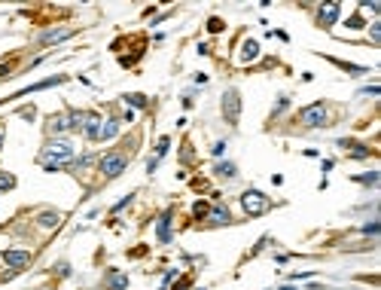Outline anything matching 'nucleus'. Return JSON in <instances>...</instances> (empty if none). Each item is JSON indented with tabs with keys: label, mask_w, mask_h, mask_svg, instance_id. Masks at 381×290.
<instances>
[{
	"label": "nucleus",
	"mask_w": 381,
	"mask_h": 290,
	"mask_svg": "<svg viewBox=\"0 0 381 290\" xmlns=\"http://www.w3.org/2000/svg\"><path fill=\"white\" fill-rule=\"evenodd\" d=\"M241 208H244L247 217H259V214H265V211L272 208V202L265 199L259 190H244L241 193Z\"/></svg>",
	"instance_id": "nucleus-3"
},
{
	"label": "nucleus",
	"mask_w": 381,
	"mask_h": 290,
	"mask_svg": "<svg viewBox=\"0 0 381 290\" xmlns=\"http://www.w3.org/2000/svg\"><path fill=\"white\" fill-rule=\"evenodd\" d=\"M220 177H235L238 174V168H235V162H217V168H214Z\"/></svg>",
	"instance_id": "nucleus-21"
},
{
	"label": "nucleus",
	"mask_w": 381,
	"mask_h": 290,
	"mask_svg": "<svg viewBox=\"0 0 381 290\" xmlns=\"http://www.w3.org/2000/svg\"><path fill=\"white\" fill-rule=\"evenodd\" d=\"M363 232H366V235H378V223H369V226H363Z\"/></svg>",
	"instance_id": "nucleus-30"
},
{
	"label": "nucleus",
	"mask_w": 381,
	"mask_h": 290,
	"mask_svg": "<svg viewBox=\"0 0 381 290\" xmlns=\"http://www.w3.org/2000/svg\"><path fill=\"white\" fill-rule=\"evenodd\" d=\"M171 223H174V211H165V214L159 217V223H156V238H159L162 244L171 241Z\"/></svg>",
	"instance_id": "nucleus-9"
},
{
	"label": "nucleus",
	"mask_w": 381,
	"mask_h": 290,
	"mask_svg": "<svg viewBox=\"0 0 381 290\" xmlns=\"http://www.w3.org/2000/svg\"><path fill=\"white\" fill-rule=\"evenodd\" d=\"M369 34H372V43H378V40H381V25L372 22V25H369Z\"/></svg>",
	"instance_id": "nucleus-27"
},
{
	"label": "nucleus",
	"mask_w": 381,
	"mask_h": 290,
	"mask_svg": "<svg viewBox=\"0 0 381 290\" xmlns=\"http://www.w3.org/2000/svg\"><path fill=\"white\" fill-rule=\"evenodd\" d=\"M37 223L46 226V229H52V226L61 223V214H58V211H40V214H37Z\"/></svg>",
	"instance_id": "nucleus-16"
},
{
	"label": "nucleus",
	"mask_w": 381,
	"mask_h": 290,
	"mask_svg": "<svg viewBox=\"0 0 381 290\" xmlns=\"http://www.w3.org/2000/svg\"><path fill=\"white\" fill-rule=\"evenodd\" d=\"M73 143L67 140V137H52V140H46L43 143V150H40V156H37V162H40L46 171H58V168H64L70 159H73Z\"/></svg>",
	"instance_id": "nucleus-1"
},
{
	"label": "nucleus",
	"mask_w": 381,
	"mask_h": 290,
	"mask_svg": "<svg viewBox=\"0 0 381 290\" xmlns=\"http://www.w3.org/2000/svg\"><path fill=\"white\" fill-rule=\"evenodd\" d=\"M174 290H189V278H183V281H177V284H174Z\"/></svg>",
	"instance_id": "nucleus-31"
},
{
	"label": "nucleus",
	"mask_w": 381,
	"mask_h": 290,
	"mask_svg": "<svg viewBox=\"0 0 381 290\" xmlns=\"http://www.w3.org/2000/svg\"><path fill=\"white\" fill-rule=\"evenodd\" d=\"M208 220H211L214 226H226V223H232V211H229L226 205H214V208L208 211Z\"/></svg>",
	"instance_id": "nucleus-11"
},
{
	"label": "nucleus",
	"mask_w": 381,
	"mask_h": 290,
	"mask_svg": "<svg viewBox=\"0 0 381 290\" xmlns=\"http://www.w3.org/2000/svg\"><path fill=\"white\" fill-rule=\"evenodd\" d=\"M326 61H332L335 67H341V70H348L351 77H360V74H366L369 67H363V64H351V61H341V58H326Z\"/></svg>",
	"instance_id": "nucleus-17"
},
{
	"label": "nucleus",
	"mask_w": 381,
	"mask_h": 290,
	"mask_svg": "<svg viewBox=\"0 0 381 290\" xmlns=\"http://www.w3.org/2000/svg\"><path fill=\"white\" fill-rule=\"evenodd\" d=\"M64 83V77L58 74V77H49V80H43V83H34V86H28V89H22V92H16L13 98H22V95H34V92H43V89H52V86H61Z\"/></svg>",
	"instance_id": "nucleus-12"
},
{
	"label": "nucleus",
	"mask_w": 381,
	"mask_h": 290,
	"mask_svg": "<svg viewBox=\"0 0 381 290\" xmlns=\"http://www.w3.org/2000/svg\"><path fill=\"white\" fill-rule=\"evenodd\" d=\"M0 260H4V257H0Z\"/></svg>",
	"instance_id": "nucleus-36"
},
{
	"label": "nucleus",
	"mask_w": 381,
	"mask_h": 290,
	"mask_svg": "<svg viewBox=\"0 0 381 290\" xmlns=\"http://www.w3.org/2000/svg\"><path fill=\"white\" fill-rule=\"evenodd\" d=\"M0 147H4V131H0Z\"/></svg>",
	"instance_id": "nucleus-34"
},
{
	"label": "nucleus",
	"mask_w": 381,
	"mask_h": 290,
	"mask_svg": "<svg viewBox=\"0 0 381 290\" xmlns=\"http://www.w3.org/2000/svg\"><path fill=\"white\" fill-rule=\"evenodd\" d=\"M125 165H128V156L125 153H107V156H101L98 159V168H101V174L110 180V177H119L122 171H125Z\"/></svg>",
	"instance_id": "nucleus-4"
},
{
	"label": "nucleus",
	"mask_w": 381,
	"mask_h": 290,
	"mask_svg": "<svg viewBox=\"0 0 381 290\" xmlns=\"http://www.w3.org/2000/svg\"><path fill=\"white\" fill-rule=\"evenodd\" d=\"M168 147H171V140H168V137H159V147H156V159H162V156L168 153Z\"/></svg>",
	"instance_id": "nucleus-25"
},
{
	"label": "nucleus",
	"mask_w": 381,
	"mask_h": 290,
	"mask_svg": "<svg viewBox=\"0 0 381 290\" xmlns=\"http://www.w3.org/2000/svg\"><path fill=\"white\" fill-rule=\"evenodd\" d=\"M125 104H131V107H137V110H140V107H146L149 101H146V95L134 92V95H125Z\"/></svg>",
	"instance_id": "nucleus-23"
},
{
	"label": "nucleus",
	"mask_w": 381,
	"mask_h": 290,
	"mask_svg": "<svg viewBox=\"0 0 381 290\" xmlns=\"http://www.w3.org/2000/svg\"><path fill=\"white\" fill-rule=\"evenodd\" d=\"M281 290H296V287H293V284H284V287H281Z\"/></svg>",
	"instance_id": "nucleus-33"
},
{
	"label": "nucleus",
	"mask_w": 381,
	"mask_h": 290,
	"mask_svg": "<svg viewBox=\"0 0 381 290\" xmlns=\"http://www.w3.org/2000/svg\"><path fill=\"white\" fill-rule=\"evenodd\" d=\"M299 122L305 128H323V125H329V107L323 101L302 107V110H299Z\"/></svg>",
	"instance_id": "nucleus-2"
},
{
	"label": "nucleus",
	"mask_w": 381,
	"mask_h": 290,
	"mask_svg": "<svg viewBox=\"0 0 381 290\" xmlns=\"http://www.w3.org/2000/svg\"><path fill=\"white\" fill-rule=\"evenodd\" d=\"M259 55V43L256 40H244V49H241V61H250Z\"/></svg>",
	"instance_id": "nucleus-19"
},
{
	"label": "nucleus",
	"mask_w": 381,
	"mask_h": 290,
	"mask_svg": "<svg viewBox=\"0 0 381 290\" xmlns=\"http://www.w3.org/2000/svg\"><path fill=\"white\" fill-rule=\"evenodd\" d=\"M226 25H223V19H208V31H214V34H220Z\"/></svg>",
	"instance_id": "nucleus-26"
},
{
	"label": "nucleus",
	"mask_w": 381,
	"mask_h": 290,
	"mask_svg": "<svg viewBox=\"0 0 381 290\" xmlns=\"http://www.w3.org/2000/svg\"><path fill=\"white\" fill-rule=\"evenodd\" d=\"M223 119L229 125H238V119H241V95L235 89L223 92Z\"/></svg>",
	"instance_id": "nucleus-5"
},
{
	"label": "nucleus",
	"mask_w": 381,
	"mask_h": 290,
	"mask_svg": "<svg viewBox=\"0 0 381 290\" xmlns=\"http://www.w3.org/2000/svg\"><path fill=\"white\" fill-rule=\"evenodd\" d=\"M345 28H351V31H363V28H366V19H363L360 13H354L351 19H345Z\"/></svg>",
	"instance_id": "nucleus-22"
},
{
	"label": "nucleus",
	"mask_w": 381,
	"mask_h": 290,
	"mask_svg": "<svg viewBox=\"0 0 381 290\" xmlns=\"http://www.w3.org/2000/svg\"><path fill=\"white\" fill-rule=\"evenodd\" d=\"M0 257H4V263L10 266V275H13V272H22V269H28V266H31V260H34V257H31V250H16V247H13V250H7V253H0Z\"/></svg>",
	"instance_id": "nucleus-6"
},
{
	"label": "nucleus",
	"mask_w": 381,
	"mask_h": 290,
	"mask_svg": "<svg viewBox=\"0 0 381 290\" xmlns=\"http://www.w3.org/2000/svg\"><path fill=\"white\" fill-rule=\"evenodd\" d=\"M116 134H119V119H116V116H107V119H101L98 140H113Z\"/></svg>",
	"instance_id": "nucleus-13"
},
{
	"label": "nucleus",
	"mask_w": 381,
	"mask_h": 290,
	"mask_svg": "<svg viewBox=\"0 0 381 290\" xmlns=\"http://www.w3.org/2000/svg\"><path fill=\"white\" fill-rule=\"evenodd\" d=\"M208 211H211V205H208V202H196V205H193V214L199 217V220H205Z\"/></svg>",
	"instance_id": "nucleus-24"
},
{
	"label": "nucleus",
	"mask_w": 381,
	"mask_h": 290,
	"mask_svg": "<svg viewBox=\"0 0 381 290\" xmlns=\"http://www.w3.org/2000/svg\"><path fill=\"white\" fill-rule=\"evenodd\" d=\"M67 37H73V28H55V31H46V34H40V46H52V43H61V40H67Z\"/></svg>",
	"instance_id": "nucleus-10"
},
{
	"label": "nucleus",
	"mask_w": 381,
	"mask_h": 290,
	"mask_svg": "<svg viewBox=\"0 0 381 290\" xmlns=\"http://www.w3.org/2000/svg\"><path fill=\"white\" fill-rule=\"evenodd\" d=\"M49 134H58V131H70L73 125H70V113H61V116H52L49 119Z\"/></svg>",
	"instance_id": "nucleus-15"
},
{
	"label": "nucleus",
	"mask_w": 381,
	"mask_h": 290,
	"mask_svg": "<svg viewBox=\"0 0 381 290\" xmlns=\"http://www.w3.org/2000/svg\"><path fill=\"white\" fill-rule=\"evenodd\" d=\"M131 199H134V196H131V193H128V196H125V199H122V202H116V205H113V214H116V211H122V208H125V205H128V202H131Z\"/></svg>",
	"instance_id": "nucleus-28"
},
{
	"label": "nucleus",
	"mask_w": 381,
	"mask_h": 290,
	"mask_svg": "<svg viewBox=\"0 0 381 290\" xmlns=\"http://www.w3.org/2000/svg\"><path fill=\"white\" fill-rule=\"evenodd\" d=\"M10 190H16V174L0 171V193H10Z\"/></svg>",
	"instance_id": "nucleus-20"
},
{
	"label": "nucleus",
	"mask_w": 381,
	"mask_h": 290,
	"mask_svg": "<svg viewBox=\"0 0 381 290\" xmlns=\"http://www.w3.org/2000/svg\"><path fill=\"white\" fill-rule=\"evenodd\" d=\"M223 150H226V140H217V143H214V150H211V153H214V156H223Z\"/></svg>",
	"instance_id": "nucleus-29"
},
{
	"label": "nucleus",
	"mask_w": 381,
	"mask_h": 290,
	"mask_svg": "<svg viewBox=\"0 0 381 290\" xmlns=\"http://www.w3.org/2000/svg\"><path fill=\"white\" fill-rule=\"evenodd\" d=\"M338 13H341L338 4H320V10H317V25H320V28H332V25L338 22Z\"/></svg>",
	"instance_id": "nucleus-7"
},
{
	"label": "nucleus",
	"mask_w": 381,
	"mask_h": 290,
	"mask_svg": "<svg viewBox=\"0 0 381 290\" xmlns=\"http://www.w3.org/2000/svg\"><path fill=\"white\" fill-rule=\"evenodd\" d=\"M351 180H354V184H363V187H375L378 180H381V171L375 168V171H366V174H354Z\"/></svg>",
	"instance_id": "nucleus-18"
},
{
	"label": "nucleus",
	"mask_w": 381,
	"mask_h": 290,
	"mask_svg": "<svg viewBox=\"0 0 381 290\" xmlns=\"http://www.w3.org/2000/svg\"><path fill=\"white\" fill-rule=\"evenodd\" d=\"M128 287V275L119 269H110L107 272V290H125Z\"/></svg>",
	"instance_id": "nucleus-14"
},
{
	"label": "nucleus",
	"mask_w": 381,
	"mask_h": 290,
	"mask_svg": "<svg viewBox=\"0 0 381 290\" xmlns=\"http://www.w3.org/2000/svg\"><path fill=\"white\" fill-rule=\"evenodd\" d=\"M40 290H52V287H40Z\"/></svg>",
	"instance_id": "nucleus-35"
},
{
	"label": "nucleus",
	"mask_w": 381,
	"mask_h": 290,
	"mask_svg": "<svg viewBox=\"0 0 381 290\" xmlns=\"http://www.w3.org/2000/svg\"><path fill=\"white\" fill-rule=\"evenodd\" d=\"M156 168H159V159H156V156H152V159H149V165H146V171L152 174V171H156Z\"/></svg>",
	"instance_id": "nucleus-32"
},
{
	"label": "nucleus",
	"mask_w": 381,
	"mask_h": 290,
	"mask_svg": "<svg viewBox=\"0 0 381 290\" xmlns=\"http://www.w3.org/2000/svg\"><path fill=\"white\" fill-rule=\"evenodd\" d=\"M101 119H104V116H98V113L86 110V113H83V128H80V131H83L89 140H98V131H101Z\"/></svg>",
	"instance_id": "nucleus-8"
}]
</instances>
